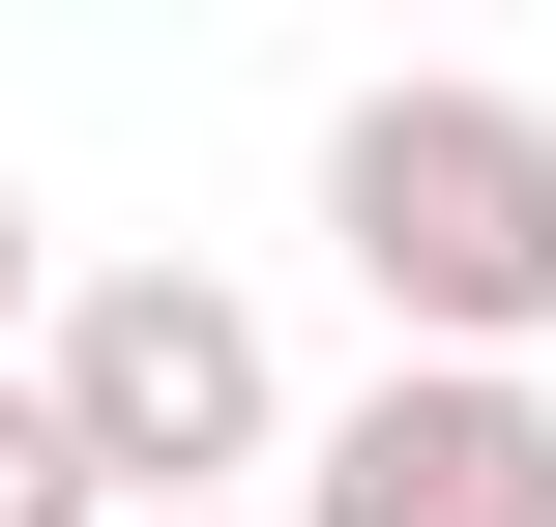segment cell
Returning a JSON list of instances; mask_svg holds the SVG:
<instances>
[{
  "mask_svg": "<svg viewBox=\"0 0 556 527\" xmlns=\"http://www.w3.org/2000/svg\"><path fill=\"white\" fill-rule=\"evenodd\" d=\"M323 235H352L381 352L528 381V323H556V117L528 88H352L323 117Z\"/></svg>",
  "mask_w": 556,
  "mask_h": 527,
  "instance_id": "obj_1",
  "label": "cell"
},
{
  "mask_svg": "<svg viewBox=\"0 0 556 527\" xmlns=\"http://www.w3.org/2000/svg\"><path fill=\"white\" fill-rule=\"evenodd\" d=\"M29 381L88 411L117 527H235V469H323V440H293V352H264V293H235V264H88Z\"/></svg>",
  "mask_w": 556,
  "mask_h": 527,
  "instance_id": "obj_2",
  "label": "cell"
},
{
  "mask_svg": "<svg viewBox=\"0 0 556 527\" xmlns=\"http://www.w3.org/2000/svg\"><path fill=\"white\" fill-rule=\"evenodd\" d=\"M293 527H556V381H469V352H381L323 411Z\"/></svg>",
  "mask_w": 556,
  "mask_h": 527,
  "instance_id": "obj_3",
  "label": "cell"
},
{
  "mask_svg": "<svg viewBox=\"0 0 556 527\" xmlns=\"http://www.w3.org/2000/svg\"><path fill=\"white\" fill-rule=\"evenodd\" d=\"M0 527H117V469H88V411L0 352Z\"/></svg>",
  "mask_w": 556,
  "mask_h": 527,
  "instance_id": "obj_4",
  "label": "cell"
},
{
  "mask_svg": "<svg viewBox=\"0 0 556 527\" xmlns=\"http://www.w3.org/2000/svg\"><path fill=\"white\" fill-rule=\"evenodd\" d=\"M59 293H88V264H59V235H29V176H0V323L59 352Z\"/></svg>",
  "mask_w": 556,
  "mask_h": 527,
  "instance_id": "obj_5",
  "label": "cell"
},
{
  "mask_svg": "<svg viewBox=\"0 0 556 527\" xmlns=\"http://www.w3.org/2000/svg\"><path fill=\"white\" fill-rule=\"evenodd\" d=\"M235 527H264V499H235Z\"/></svg>",
  "mask_w": 556,
  "mask_h": 527,
  "instance_id": "obj_6",
  "label": "cell"
}]
</instances>
